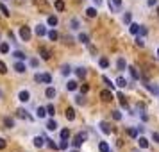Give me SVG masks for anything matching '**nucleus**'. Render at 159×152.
I'll return each mask as SVG.
<instances>
[{
    "label": "nucleus",
    "mask_w": 159,
    "mask_h": 152,
    "mask_svg": "<svg viewBox=\"0 0 159 152\" xmlns=\"http://www.w3.org/2000/svg\"><path fill=\"white\" fill-rule=\"evenodd\" d=\"M6 72H7V66H6V63H4V61H0V74L4 75Z\"/></svg>",
    "instance_id": "46"
},
{
    "label": "nucleus",
    "mask_w": 159,
    "mask_h": 152,
    "mask_svg": "<svg viewBox=\"0 0 159 152\" xmlns=\"http://www.w3.org/2000/svg\"><path fill=\"white\" fill-rule=\"evenodd\" d=\"M48 39H52V41H56V39L59 38V34H57V30H54V29H52V30H48Z\"/></svg>",
    "instance_id": "28"
},
{
    "label": "nucleus",
    "mask_w": 159,
    "mask_h": 152,
    "mask_svg": "<svg viewBox=\"0 0 159 152\" xmlns=\"http://www.w3.org/2000/svg\"><path fill=\"white\" fill-rule=\"evenodd\" d=\"M70 152H77V150H70Z\"/></svg>",
    "instance_id": "60"
},
{
    "label": "nucleus",
    "mask_w": 159,
    "mask_h": 152,
    "mask_svg": "<svg viewBox=\"0 0 159 152\" xmlns=\"http://www.w3.org/2000/svg\"><path fill=\"white\" fill-rule=\"evenodd\" d=\"M98 150H100V152H111L107 141H100V143H98Z\"/></svg>",
    "instance_id": "18"
},
{
    "label": "nucleus",
    "mask_w": 159,
    "mask_h": 152,
    "mask_svg": "<svg viewBox=\"0 0 159 152\" xmlns=\"http://www.w3.org/2000/svg\"><path fill=\"white\" fill-rule=\"evenodd\" d=\"M66 118H68V120H75V109L68 107V109H66Z\"/></svg>",
    "instance_id": "30"
},
{
    "label": "nucleus",
    "mask_w": 159,
    "mask_h": 152,
    "mask_svg": "<svg viewBox=\"0 0 159 152\" xmlns=\"http://www.w3.org/2000/svg\"><path fill=\"white\" fill-rule=\"evenodd\" d=\"M57 127H59V125H57L56 120H48V122H47V129H48V131H56Z\"/></svg>",
    "instance_id": "23"
},
{
    "label": "nucleus",
    "mask_w": 159,
    "mask_h": 152,
    "mask_svg": "<svg viewBox=\"0 0 159 152\" xmlns=\"http://www.w3.org/2000/svg\"><path fill=\"white\" fill-rule=\"evenodd\" d=\"M127 134H129L131 138H138V131L136 129H127Z\"/></svg>",
    "instance_id": "44"
},
{
    "label": "nucleus",
    "mask_w": 159,
    "mask_h": 152,
    "mask_svg": "<svg viewBox=\"0 0 159 152\" xmlns=\"http://www.w3.org/2000/svg\"><path fill=\"white\" fill-rule=\"evenodd\" d=\"M116 86H118V88H125L127 86V80L123 77H118V79H116Z\"/></svg>",
    "instance_id": "31"
},
{
    "label": "nucleus",
    "mask_w": 159,
    "mask_h": 152,
    "mask_svg": "<svg viewBox=\"0 0 159 152\" xmlns=\"http://www.w3.org/2000/svg\"><path fill=\"white\" fill-rule=\"evenodd\" d=\"M54 6H56V9H57L59 13L63 11V9H65V2H63V0H56V4H54Z\"/></svg>",
    "instance_id": "34"
},
{
    "label": "nucleus",
    "mask_w": 159,
    "mask_h": 152,
    "mask_svg": "<svg viewBox=\"0 0 159 152\" xmlns=\"http://www.w3.org/2000/svg\"><path fill=\"white\" fill-rule=\"evenodd\" d=\"M136 45H138V47H145V41H143V38H136Z\"/></svg>",
    "instance_id": "47"
},
{
    "label": "nucleus",
    "mask_w": 159,
    "mask_h": 152,
    "mask_svg": "<svg viewBox=\"0 0 159 152\" xmlns=\"http://www.w3.org/2000/svg\"><path fill=\"white\" fill-rule=\"evenodd\" d=\"M129 74H131V77H132L134 80H138V79H140V74H138L136 66H129Z\"/></svg>",
    "instance_id": "20"
},
{
    "label": "nucleus",
    "mask_w": 159,
    "mask_h": 152,
    "mask_svg": "<svg viewBox=\"0 0 159 152\" xmlns=\"http://www.w3.org/2000/svg\"><path fill=\"white\" fill-rule=\"evenodd\" d=\"M29 63H30V66H32V68H36L38 66V59H30Z\"/></svg>",
    "instance_id": "51"
},
{
    "label": "nucleus",
    "mask_w": 159,
    "mask_h": 152,
    "mask_svg": "<svg viewBox=\"0 0 159 152\" xmlns=\"http://www.w3.org/2000/svg\"><path fill=\"white\" fill-rule=\"evenodd\" d=\"M16 115H18L20 118H29V120H30V116H29V113H27V111H25L23 107H20V109L16 111Z\"/></svg>",
    "instance_id": "26"
},
{
    "label": "nucleus",
    "mask_w": 159,
    "mask_h": 152,
    "mask_svg": "<svg viewBox=\"0 0 159 152\" xmlns=\"http://www.w3.org/2000/svg\"><path fill=\"white\" fill-rule=\"evenodd\" d=\"M79 41L84 43V45H88V43H89V36H88L86 32H81V34H79Z\"/></svg>",
    "instance_id": "21"
},
{
    "label": "nucleus",
    "mask_w": 159,
    "mask_h": 152,
    "mask_svg": "<svg viewBox=\"0 0 159 152\" xmlns=\"http://www.w3.org/2000/svg\"><path fill=\"white\" fill-rule=\"evenodd\" d=\"M75 74H77V77L79 79H86V68H84V66H79V68H75Z\"/></svg>",
    "instance_id": "11"
},
{
    "label": "nucleus",
    "mask_w": 159,
    "mask_h": 152,
    "mask_svg": "<svg viewBox=\"0 0 159 152\" xmlns=\"http://www.w3.org/2000/svg\"><path fill=\"white\" fill-rule=\"evenodd\" d=\"M98 65H100L102 68H107V66H109V61L105 59V57H100V61H98Z\"/></svg>",
    "instance_id": "40"
},
{
    "label": "nucleus",
    "mask_w": 159,
    "mask_h": 152,
    "mask_svg": "<svg viewBox=\"0 0 159 152\" xmlns=\"http://www.w3.org/2000/svg\"><path fill=\"white\" fill-rule=\"evenodd\" d=\"M4 149H6V140L0 138V150H4Z\"/></svg>",
    "instance_id": "53"
},
{
    "label": "nucleus",
    "mask_w": 159,
    "mask_h": 152,
    "mask_svg": "<svg viewBox=\"0 0 159 152\" xmlns=\"http://www.w3.org/2000/svg\"><path fill=\"white\" fill-rule=\"evenodd\" d=\"M59 149H61V150H66V149H68V140H61Z\"/></svg>",
    "instance_id": "43"
},
{
    "label": "nucleus",
    "mask_w": 159,
    "mask_h": 152,
    "mask_svg": "<svg viewBox=\"0 0 159 152\" xmlns=\"http://www.w3.org/2000/svg\"><path fill=\"white\" fill-rule=\"evenodd\" d=\"M138 145H140L141 149H147L148 147V140L145 136H140V138H138Z\"/></svg>",
    "instance_id": "17"
},
{
    "label": "nucleus",
    "mask_w": 159,
    "mask_h": 152,
    "mask_svg": "<svg viewBox=\"0 0 159 152\" xmlns=\"http://www.w3.org/2000/svg\"><path fill=\"white\" fill-rule=\"evenodd\" d=\"M157 57H159V48H157Z\"/></svg>",
    "instance_id": "58"
},
{
    "label": "nucleus",
    "mask_w": 159,
    "mask_h": 152,
    "mask_svg": "<svg viewBox=\"0 0 159 152\" xmlns=\"http://www.w3.org/2000/svg\"><path fill=\"white\" fill-rule=\"evenodd\" d=\"M140 118H141V120H143V122H147V120H148V116H147V115H145V113H143V111H141V113H140Z\"/></svg>",
    "instance_id": "54"
},
{
    "label": "nucleus",
    "mask_w": 159,
    "mask_h": 152,
    "mask_svg": "<svg viewBox=\"0 0 159 152\" xmlns=\"http://www.w3.org/2000/svg\"><path fill=\"white\" fill-rule=\"evenodd\" d=\"M0 13H2L4 16H11V13H9V9H7V7L2 4V2H0Z\"/></svg>",
    "instance_id": "32"
},
{
    "label": "nucleus",
    "mask_w": 159,
    "mask_h": 152,
    "mask_svg": "<svg viewBox=\"0 0 159 152\" xmlns=\"http://www.w3.org/2000/svg\"><path fill=\"white\" fill-rule=\"evenodd\" d=\"M86 140H88V133H84V131H82V133H79L75 138H73L72 143H73V147H75V149H79V147H81Z\"/></svg>",
    "instance_id": "1"
},
{
    "label": "nucleus",
    "mask_w": 159,
    "mask_h": 152,
    "mask_svg": "<svg viewBox=\"0 0 159 152\" xmlns=\"http://www.w3.org/2000/svg\"><path fill=\"white\" fill-rule=\"evenodd\" d=\"M147 32H148V30H147L145 27H140V32H138V34H141V36H147Z\"/></svg>",
    "instance_id": "50"
},
{
    "label": "nucleus",
    "mask_w": 159,
    "mask_h": 152,
    "mask_svg": "<svg viewBox=\"0 0 159 152\" xmlns=\"http://www.w3.org/2000/svg\"><path fill=\"white\" fill-rule=\"evenodd\" d=\"M2 97H4V91H2V89H0V98H2Z\"/></svg>",
    "instance_id": "57"
},
{
    "label": "nucleus",
    "mask_w": 159,
    "mask_h": 152,
    "mask_svg": "<svg viewBox=\"0 0 159 152\" xmlns=\"http://www.w3.org/2000/svg\"><path fill=\"white\" fill-rule=\"evenodd\" d=\"M18 100H20V102H29V100H30V93L27 89H22L18 93Z\"/></svg>",
    "instance_id": "4"
},
{
    "label": "nucleus",
    "mask_w": 159,
    "mask_h": 152,
    "mask_svg": "<svg viewBox=\"0 0 159 152\" xmlns=\"http://www.w3.org/2000/svg\"><path fill=\"white\" fill-rule=\"evenodd\" d=\"M13 57H16L18 61H25V59H27V56H25L23 52H20V50H16V52H13Z\"/></svg>",
    "instance_id": "25"
},
{
    "label": "nucleus",
    "mask_w": 159,
    "mask_h": 152,
    "mask_svg": "<svg viewBox=\"0 0 159 152\" xmlns=\"http://www.w3.org/2000/svg\"><path fill=\"white\" fill-rule=\"evenodd\" d=\"M100 129H102L104 134H111L113 133V129H111V125L107 124V122H100Z\"/></svg>",
    "instance_id": "8"
},
{
    "label": "nucleus",
    "mask_w": 159,
    "mask_h": 152,
    "mask_svg": "<svg viewBox=\"0 0 159 152\" xmlns=\"http://www.w3.org/2000/svg\"><path fill=\"white\" fill-rule=\"evenodd\" d=\"M39 56L43 57V59H50V50H48V48H43V47H41V48H39Z\"/></svg>",
    "instance_id": "22"
},
{
    "label": "nucleus",
    "mask_w": 159,
    "mask_h": 152,
    "mask_svg": "<svg viewBox=\"0 0 159 152\" xmlns=\"http://www.w3.org/2000/svg\"><path fill=\"white\" fill-rule=\"evenodd\" d=\"M75 102H77L79 106H84V104H86V98H84V95H77V97H75Z\"/></svg>",
    "instance_id": "36"
},
{
    "label": "nucleus",
    "mask_w": 159,
    "mask_h": 152,
    "mask_svg": "<svg viewBox=\"0 0 159 152\" xmlns=\"http://www.w3.org/2000/svg\"><path fill=\"white\" fill-rule=\"evenodd\" d=\"M79 27H81L79 18H72V20H70V29H72V30H77Z\"/></svg>",
    "instance_id": "12"
},
{
    "label": "nucleus",
    "mask_w": 159,
    "mask_h": 152,
    "mask_svg": "<svg viewBox=\"0 0 159 152\" xmlns=\"http://www.w3.org/2000/svg\"><path fill=\"white\" fill-rule=\"evenodd\" d=\"M152 140L156 141V143H159V133H154V134H152Z\"/></svg>",
    "instance_id": "52"
},
{
    "label": "nucleus",
    "mask_w": 159,
    "mask_h": 152,
    "mask_svg": "<svg viewBox=\"0 0 159 152\" xmlns=\"http://www.w3.org/2000/svg\"><path fill=\"white\" fill-rule=\"evenodd\" d=\"M123 22H125V23H131V22H132V14H131V13H125V14H123Z\"/></svg>",
    "instance_id": "42"
},
{
    "label": "nucleus",
    "mask_w": 159,
    "mask_h": 152,
    "mask_svg": "<svg viewBox=\"0 0 159 152\" xmlns=\"http://www.w3.org/2000/svg\"><path fill=\"white\" fill-rule=\"evenodd\" d=\"M34 79H36V83H45V84L52 83V75L50 74H36Z\"/></svg>",
    "instance_id": "2"
},
{
    "label": "nucleus",
    "mask_w": 159,
    "mask_h": 152,
    "mask_svg": "<svg viewBox=\"0 0 159 152\" xmlns=\"http://www.w3.org/2000/svg\"><path fill=\"white\" fill-rule=\"evenodd\" d=\"M113 118H114V120H122V113H120L118 109H114V111H113Z\"/></svg>",
    "instance_id": "45"
},
{
    "label": "nucleus",
    "mask_w": 159,
    "mask_h": 152,
    "mask_svg": "<svg viewBox=\"0 0 159 152\" xmlns=\"http://www.w3.org/2000/svg\"><path fill=\"white\" fill-rule=\"evenodd\" d=\"M47 115H48V113H47V107H41V106H39V107L36 109V116H38V118H45Z\"/></svg>",
    "instance_id": "13"
},
{
    "label": "nucleus",
    "mask_w": 159,
    "mask_h": 152,
    "mask_svg": "<svg viewBox=\"0 0 159 152\" xmlns=\"http://www.w3.org/2000/svg\"><path fill=\"white\" fill-rule=\"evenodd\" d=\"M36 34L41 38V36H47V34H48V30H47V27H45L43 23H39V25H36Z\"/></svg>",
    "instance_id": "7"
},
{
    "label": "nucleus",
    "mask_w": 159,
    "mask_h": 152,
    "mask_svg": "<svg viewBox=\"0 0 159 152\" xmlns=\"http://www.w3.org/2000/svg\"><path fill=\"white\" fill-rule=\"evenodd\" d=\"M4 125H6L7 129H13V127H14V120H13L11 116H6V118H4Z\"/></svg>",
    "instance_id": "16"
},
{
    "label": "nucleus",
    "mask_w": 159,
    "mask_h": 152,
    "mask_svg": "<svg viewBox=\"0 0 159 152\" xmlns=\"http://www.w3.org/2000/svg\"><path fill=\"white\" fill-rule=\"evenodd\" d=\"M147 4H148V7H156L157 6V0H147Z\"/></svg>",
    "instance_id": "48"
},
{
    "label": "nucleus",
    "mask_w": 159,
    "mask_h": 152,
    "mask_svg": "<svg viewBox=\"0 0 159 152\" xmlns=\"http://www.w3.org/2000/svg\"><path fill=\"white\" fill-rule=\"evenodd\" d=\"M14 70H16L18 74H25L27 72V66H25L23 61H18V63H14Z\"/></svg>",
    "instance_id": "5"
},
{
    "label": "nucleus",
    "mask_w": 159,
    "mask_h": 152,
    "mask_svg": "<svg viewBox=\"0 0 159 152\" xmlns=\"http://www.w3.org/2000/svg\"><path fill=\"white\" fill-rule=\"evenodd\" d=\"M70 138V129H63L61 131V140H68Z\"/></svg>",
    "instance_id": "38"
},
{
    "label": "nucleus",
    "mask_w": 159,
    "mask_h": 152,
    "mask_svg": "<svg viewBox=\"0 0 159 152\" xmlns=\"http://www.w3.org/2000/svg\"><path fill=\"white\" fill-rule=\"evenodd\" d=\"M20 38H22L23 41H29V39H30V29L23 25L22 29H20Z\"/></svg>",
    "instance_id": "3"
},
{
    "label": "nucleus",
    "mask_w": 159,
    "mask_h": 152,
    "mask_svg": "<svg viewBox=\"0 0 159 152\" xmlns=\"http://www.w3.org/2000/svg\"><path fill=\"white\" fill-rule=\"evenodd\" d=\"M47 23H48L50 27H56V25L59 23V20H57V16H54V14H52V16H48V20H47Z\"/></svg>",
    "instance_id": "19"
},
{
    "label": "nucleus",
    "mask_w": 159,
    "mask_h": 152,
    "mask_svg": "<svg viewBox=\"0 0 159 152\" xmlns=\"http://www.w3.org/2000/svg\"><path fill=\"white\" fill-rule=\"evenodd\" d=\"M88 89H89L88 84H82V86H81V91H82V93H88Z\"/></svg>",
    "instance_id": "49"
},
{
    "label": "nucleus",
    "mask_w": 159,
    "mask_h": 152,
    "mask_svg": "<svg viewBox=\"0 0 159 152\" xmlns=\"http://www.w3.org/2000/svg\"><path fill=\"white\" fill-rule=\"evenodd\" d=\"M116 68L120 70V72H123V70H127V63L123 57H118V61H116Z\"/></svg>",
    "instance_id": "9"
},
{
    "label": "nucleus",
    "mask_w": 159,
    "mask_h": 152,
    "mask_svg": "<svg viewBox=\"0 0 159 152\" xmlns=\"http://www.w3.org/2000/svg\"><path fill=\"white\" fill-rule=\"evenodd\" d=\"M100 97H102V100H105V102L113 100V93H111V89H102V91H100Z\"/></svg>",
    "instance_id": "6"
},
{
    "label": "nucleus",
    "mask_w": 159,
    "mask_h": 152,
    "mask_svg": "<svg viewBox=\"0 0 159 152\" xmlns=\"http://www.w3.org/2000/svg\"><path fill=\"white\" fill-rule=\"evenodd\" d=\"M66 89L68 91H75L77 89V80H68L66 83Z\"/></svg>",
    "instance_id": "24"
},
{
    "label": "nucleus",
    "mask_w": 159,
    "mask_h": 152,
    "mask_svg": "<svg viewBox=\"0 0 159 152\" xmlns=\"http://www.w3.org/2000/svg\"><path fill=\"white\" fill-rule=\"evenodd\" d=\"M157 14H159V6H157Z\"/></svg>",
    "instance_id": "59"
},
{
    "label": "nucleus",
    "mask_w": 159,
    "mask_h": 152,
    "mask_svg": "<svg viewBox=\"0 0 159 152\" xmlns=\"http://www.w3.org/2000/svg\"><path fill=\"white\" fill-rule=\"evenodd\" d=\"M93 2L97 4V6H102V0H93Z\"/></svg>",
    "instance_id": "56"
},
{
    "label": "nucleus",
    "mask_w": 159,
    "mask_h": 152,
    "mask_svg": "<svg viewBox=\"0 0 159 152\" xmlns=\"http://www.w3.org/2000/svg\"><path fill=\"white\" fill-rule=\"evenodd\" d=\"M9 48H11V47H9V43H7V41L0 43V52H2V54H7V52H9Z\"/></svg>",
    "instance_id": "29"
},
{
    "label": "nucleus",
    "mask_w": 159,
    "mask_h": 152,
    "mask_svg": "<svg viewBox=\"0 0 159 152\" xmlns=\"http://www.w3.org/2000/svg\"><path fill=\"white\" fill-rule=\"evenodd\" d=\"M86 16L88 18H95V16H97V9H95V7H88L86 9Z\"/></svg>",
    "instance_id": "27"
},
{
    "label": "nucleus",
    "mask_w": 159,
    "mask_h": 152,
    "mask_svg": "<svg viewBox=\"0 0 159 152\" xmlns=\"http://www.w3.org/2000/svg\"><path fill=\"white\" fill-rule=\"evenodd\" d=\"M118 100H120V104L123 107H129V104H127V100H125V95L123 93H118Z\"/></svg>",
    "instance_id": "33"
},
{
    "label": "nucleus",
    "mask_w": 159,
    "mask_h": 152,
    "mask_svg": "<svg viewBox=\"0 0 159 152\" xmlns=\"http://www.w3.org/2000/svg\"><path fill=\"white\" fill-rule=\"evenodd\" d=\"M47 145H48L50 149H54V150H57V149H59V145L56 143V141H54V140H48V138H47Z\"/></svg>",
    "instance_id": "35"
},
{
    "label": "nucleus",
    "mask_w": 159,
    "mask_h": 152,
    "mask_svg": "<svg viewBox=\"0 0 159 152\" xmlns=\"http://www.w3.org/2000/svg\"><path fill=\"white\" fill-rule=\"evenodd\" d=\"M70 72H72V68H70L68 65H65V66L61 68V74H63V75H70Z\"/></svg>",
    "instance_id": "41"
},
{
    "label": "nucleus",
    "mask_w": 159,
    "mask_h": 152,
    "mask_svg": "<svg viewBox=\"0 0 159 152\" xmlns=\"http://www.w3.org/2000/svg\"><path fill=\"white\" fill-rule=\"evenodd\" d=\"M45 95H47V98H50V100H52V98H56V95H57V91H56V88H52V86H50V88H47V91H45Z\"/></svg>",
    "instance_id": "10"
},
{
    "label": "nucleus",
    "mask_w": 159,
    "mask_h": 152,
    "mask_svg": "<svg viewBox=\"0 0 159 152\" xmlns=\"http://www.w3.org/2000/svg\"><path fill=\"white\" fill-rule=\"evenodd\" d=\"M47 113H48L50 116H54V115H56V107H54V104H48V106H47Z\"/></svg>",
    "instance_id": "37"
},
{
    "label": "nucleus",
    "mask_w": 159,
    "mask_h": 152,
    "mask_svg": "<svg viewBox=\"0 0 159 152\" xmlns=\"http://www.w3.org/2000/svg\"><path fill=\"white\" fill-rule=\"evenodd\" d=\"M140 27H141V25L131 22V23H129V32H131V34H138V32H140Z\"/></svg>",
    "instance_id": "15"
},
{
    "label": "nucleus",
    "mask_w": 159,
    "mask_h": 152,
    "mask_svg": "<svg viewBox=\"0 0 159 152\" xmlns=\"http://www.w3.org/2000/svg\"><path fill=\"white\" fill-rule=\"evenodd\" d=\"M102 80H104V83H105V84H107V88H109V89H114V86H116V84H113V83H111V80H109L107 77H105V75L102 77Z\"/></svg>",
    "instance_id": "39"
},
{
    "label": "nucleus",
    "mask_w": 159,
    "mask_h": 152,
    "mask_svg": "<svg viewBox=\"0 0 159 152\" xmlns=\"http://www.w3.org/2000/svg\"><path fill=\"white\" fill-rule=\"evenodd\" d=\"M7 36H9V39H11V41H13V39H14V34L11 32V30H9V32H7Z\"/></svg>",
    "instance_id": "55"
},
{
    "label": "nucleus",
    "mask_w": 159,
    "mask_h": 152,
    "mask_svg": "<svg viewBox=\"0 0 159 152\" xmlns=\"http://www.w3.org/2000/svg\"><path fill=\"white\" fill-rule=\"evenodd\" d=\"M45 141H47V140H45L43 136H36V138H34V145H36L38 149H41V147L45 145Z\"/></svg>",
    "instance_id": "14"
}]
</instances>
